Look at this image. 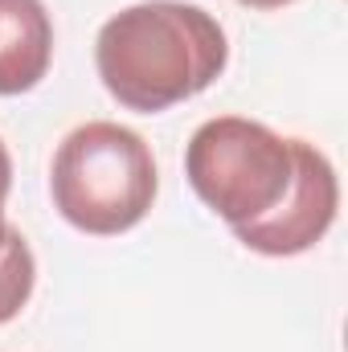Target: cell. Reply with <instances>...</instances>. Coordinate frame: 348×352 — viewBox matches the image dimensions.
<instances>
[{
  "label": "cell",
  "instance_id": "1",
  "mask_svg": "<svg viewBox=\"0 0 348 352\" xmlns=\"http://www.w3.org/2000/svg\"><path fill=\"white\" fill-rule=\"evenodd\" d=\"M230 62L226 29L184 0H144L115 12L94 41L107 94L140 115H160L209 90Z\"/></svg>",
  "mask_w": 348,
  "mask_h": 352
},
{
  "label": "cell",
  "instance_id": "2",
  "mask_svg": "<svg viewBox=\"0 0 348 352\" xmlns=\"http://www.w3.org/2000/svg\"><path fill=\"white\" fill-rule=\"evenodd\" d=\"M50 188L58 213L74 230L90 238H115L148 217L160 176L140 131L94 119L58 144Z\"/></svg>",
  "mask_w": 348,
  "mask_h": 352
},
{
  "label": "cell",
  "instance_id": "3",
  "mask_svg": "<svg viewBox=\"0 0 348 352\" xmlns=\"http://www.w3.org/2000/svg\"><path fill=\"white\" fill-rule=\"evenodd\" d=\"M184 176L230 230H242L287 197L295 180V140L242 115H217L193 131Z\"/></svg>",
  "mask_w": 348,
  "mask_h": 352
},
{
  "label": "cell",
  "instance_id": "4",
  "mask_svg": "<svg viewBox=\"0 0 348 352\" xmlns=\"http://www.w3.org/2000/svg\"><path fill=\"white\" fill-rule=\"evenodd\" d=\"M340 209V180L336 168L328 164V156L316 144L295 140V180L287 188V197L254 226L234 230V238L266 258H291L312 250L336 221Z\"/></svg>",
  "mask_w": 348,
  "mask_h": 352
},
{
  "label": "cell",
  "instance_id": "5",
  "mask_svg": "<svg viewBox=\"0 0 348 352\" xmlns=\"http://www.w3.org/2000/svg\"><path fill=\"white\" fill-rule=\"evenodd\" d=\"M54 62V25L41 0H0V94H29Z\"/></svg>",
  "mask_w": 348,
  "mask_h": 352
},
{
  "label": "cell",
  "instance_id": "6",
  "mask_svg": "<svg viewBox=\"0 0 348 352\" xmlns=\"http://www.w3.org/2000/svg\"><path fill=\"white\" fill-rule=\"evenodd\" d=\"M33 283H37V263H33V250L25 242V234L12 238V246L4 250L0 258V324L17 320L33 295Z\"/></svg>",
  "mask_w": 348,
  "mask_h": 352
},
{
  "label": "cell",
  "instance_id": "7",
  "mask_svg": "<svg viewBox=\"0 0 348 352\" xmlns=\"http://www.w3.org/2000/svg\"><path fill=\"white\" fill-rule=\"evenodd\" d=\"M8 188H12V160H8V148H4V140H0V217H4Z\"/></svg>",
  "mask_w": 348,
  "mask_h": 352
},
{
  "label": "cell",
  "instance_id": "8",
  "mask_svg": "<svg viewBox=\"0 0 348 352\" xmlns=\"http://www.w3.org/2000/svg\"><path fill=\"white\" fill-rule=\"evenodd\" d=\"M17 234H21V230H17V226H8V221L0 217V258H4V250L12 246V238H17Z\"/></svg>",
  "mask_w": 348,
  "mask_h": 352
},
{
  "label": "cell",
  "instance_id": "9",
  "mask_svg": "<svg viewBox=\"0 0 348 352\" xmlns=\"http://www.w3.org/2000/svg\"><path fill=\"white\" fill-rule=\"evenodd\" d=\"M246 8H259V12H270V8H283V4H295V0H238Z\"/></svg>",
  "mask_w": 348,
  "mask_h": 352
}]
</instances>
